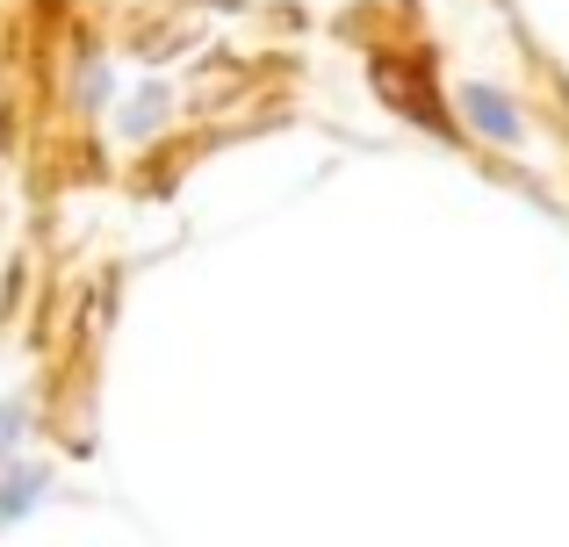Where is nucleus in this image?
Segmentation results:
<instances>
[{
  "mask_svg": "<svg viewBox=\"0 0 569 547\" xmlns=\"http://www.w3.org/2000/svg\"><path fill=\"white\" fill-rule=\"evenodd\" d=\"M469 115L483 123V138H519V115L505 109V101L490 94V87H469Z\"/></svg>",
  "mask_w": 569,
  "mask_h": 547,
  "instance_id": "f257e3e1",
  "label": "nucleus"
},
{
  "mask_svg": "<svg viewBox=\"0 0 569 547\" xmlns=\"http://www.w3.org/2000/svg\"><path fill=\"white\" fill-rule=\"evenodd\" d=\"M37 490H43V476H22V483H8V490H0V519H14V511H22Z\"/></svg>",
  "mask_w": 569,
  "mask_h": 547,
  "instance_id": "f03ea898",
  "label": "nucleus"
},
{
  "mask_svg": "<svg viewBox=\"0 0 569 547\" xmlns=\"http://www.w3.org/2000/svg\"><path fill=\"white\" fill-rule=\"evenodd\" d=\"M14 433H22V411H14V404H8V411H0V454H8V447H14Z\"/></svg>",
  "mask_w": 569,
  "mask_h": 547,
  "instance_id": "7ed1b4c3",
  "label": "nucleus"
}]
</instances>
